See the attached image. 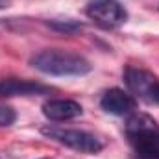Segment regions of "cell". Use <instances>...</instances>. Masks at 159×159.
Instances as JSON below:
<instances>
[{
	"label": "cell",
	"mask_w": 159,
	"mask_h": 159,
	"mask_svg": "<svg viewBox=\"0 0 159 159\" xmlns=\"http://www.w3.org/2000/svg\"><path fill=\"white\" fill-rule=\"evenodd\" d=\"M30 65L48 76H83L91 72V63L74 52L46 48L32 56Z\"/></svg>",
	"instance_id": "obj_1"
},
{
	"label": "cell",
	"mask_w": 159,
	"mask_h": 159,
	"mask_svg": "<svg viewBox=\"0 0 159 159\" xmlns=\"http://www.w3.org/2000/svg\"><path fill=\"white\" fill-rule=\"evenodd\" d=\"M43 135L48 139L76 150L80 154H98L104 150V143L100 137H96L91 131L85 129H76V128H59V126H44L41 129Z\"/></svg>",
	"instance_id": "obj_2"
},
{
	"label": "cell",
	"mask_w": 159,
	"mask_h": 159,
	"mask_svg": "<svg viewBox=\"0 0 159 159\" xmlns=\"http://www.w3.org/2000/svg\"><path fill=\"white\" fill-rule=\"evenodd\" d=\"M85 13L91 20L106 30L119 28L128 20V11L119 0H91Z\"/></svg>",
	"instance_id": "obj_3"
},
{
	"label": "cell",
	"mask_w": 159,
	"mask_h": 159,
	"mask_svg": "<svg viewBox=\"0 0 159 159\" xmlns=\"http://www.w3.org/2000/svg\"><path fill=\"white\" fill-rule=\"evenodd\" d=\"M124 83L133 94H137L146 102H154L159 91V80L152 72L137 67H128L124 70Z\"/></svg>",
	"instance_id": "obj_4"
},
{
	"label": "cell",
	"mask_w": 159,
	"mask_h": 159,
	"mask_svg": "<svg viewBox=\"0 0 159 159\" xmlns=\"http://www.w3.org/2000/svg\"><path fill=\"white\" fill-rule=\"evenodd\" d=\"M126 135L133 146V159H159V128Z\"/></svg>",
	"instance_id": "obj_5"
},
{
	"label": "cell",
	"mask_w": 159,
	"mask_h": 159,
	"mask_svg": "<svg viewBox=\"0 0 159 159\" xmlns=\"http://www.w3.org/2000/svg\"><path fill=\"white\" fill-rule=\"evenodd\" d=\"M135 98L122 91L119 87H113V89H107L102 98H100V107L109 113V115H117V117H124V115H131L135 111Z\"/></svg>",
	"instance_id": "obj_6"
},
{
	"label": "cell",
	"mask_w": 159,
	"mask_h": 159,
	"mask_svg": "<svg viewBox=\"0 0 159 159\" xmlns=\"http://www.w3.org/2000/svg\"><path fill=\"white\" fill-rule=\"evenodd\" d=\"M52 89L39 81L22 78H0V98L6 96H32V94H46Z\"/></svg>",
	"instance_id": "obj_7"
},
{
	"label": "cell",
	"mask_w": 159,
	"mask_h": 159,
	"mask_svg": "<svg viewBox=\"0 0 159 159\" xmlns=\"http://www.w3.org/2000/svg\"><path fill=\"white\" fill-rule=\"evenodd\" d=\"M81 113H83V107L76 100H69V98H54L43 104V115L54 122L72 120L80 117Z\"/></svg>",
	"instance_id": "obj_8"
},
{
	"label": "cell",
	"mask_w": 159,
	"mask_h": 159,
	"mask_svg": "<svg viewBox=\"0 0 159 159\" xmlns=\"http://www.w3.org/2000/svg\"><path fill=\"white\" fill-rule=\"evenodd\" d=\"M48 26L61 34H76L83 28V24L76 20H48Z\"/></svg>",
	"instance_id": "obj_9"
},
{
	"label": "cell",
	"mask_w": 159,
	"mask_h": 159,
	"mask_svg": "<svg viewBox=\"0 0 159 159\" xmlns=\"http://www.w3.org/2000/svg\"><path fill=\"white\" fill-rule=\"evenodd\" d=\"M17 120V113L9 106H0V126H11Z\"/></svg>",
	"instance_id": "obj_10"
},
{
	"label": "cell",
	"mask_w": 159,
	"mask_h": 159,
	"mask_svg": "<svg viewBox=\"0 0 159 159\" xmlns=\"http://www.w3.org/2000/svg\"><path fill=\"white\" fill-rule=\"evenodd\" d=\"M6 4H7V0H0V7H6Z\"/></svg>",
	"instance_id": "obj_11"
},
{
	"label": "cell",
	"mask_w": 159,
	"mask_h": 159,
	"mask_svg": "<svg viewBox=\"0 0 159 159\" xmlns=\"http://www.w3.org/2000/svg\"><path fill=\"white\" fill-rule=\"evenodd\" d=\"M154 104H159V91H157V94H156V98H154Z\"/></svg>",
	"instance_id": "obj_12"
}]
</instances>
